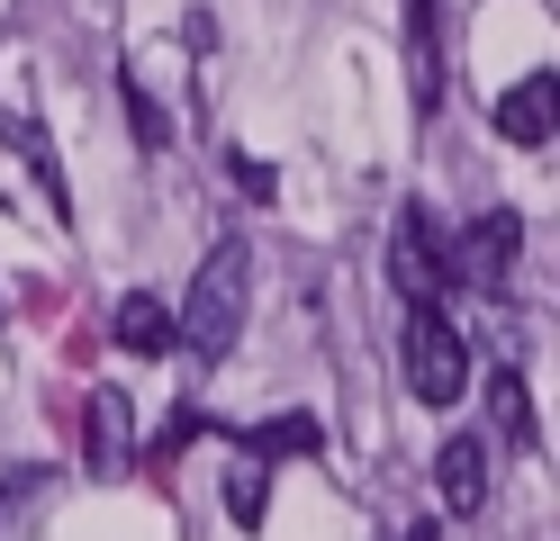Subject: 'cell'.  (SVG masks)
<instances>
[{
    "label": "cell",
    "mask_w": 560,
    "mask_h": 541,
    "mask_svg": "<svg viewBox=\"0 0 560 541\" xmlns=\"http://www.w3.org/2000/svg\"><path fill=\"white\" fill-rule=\"evenodd\" d=\"M244 307H254V244L226 235L199 252V280H190V307L172 316V334H182L199 361H226L235 334H244Z\"/></svg>",
    "instance_id": "6da1fadb"
},
{
    "label": "cell",
    "mask_w": 560,
    "mask_h": 541,
    "mask_svg": "<svg viewBox=\"0 0 560 541\" xmlns=\"http://www.w3.org/2000/svg\"><path fill=\"white\" fill-rule=\"evenodd\" d=\"M407 388H416V407H452V397L470 388V343H462V325H452L443 307H407Z\"/></svg>",
    "instance_id": "7a4b0ae2"
},
{
    "label": "cell",
    "mask_w": 560,
    "mask_h": 541,
    "mask_svg": "<svg viewBox=\"0 0 560 541\" xmlns=\"http://www.w3.org/2000/svg\"><path fill=\"white\" fill-rule=\"evenodd\" d=\"M389 289L407 307H443L452 298V244L434 226V208H398V226H389Z\"/></svg>",
    "instance_id": "3957f363"
},
{
    "label": "cell",
    "mask_w": 560,
    "mask_h": 541,
    "mask_svg": "<svg viewBox=\"0 0 560 541\" xmlns=\"http://www.w3.org/2000/svg\"><path fill=\"white\" fill-rule=\"evenodd\" d=\"M498 136L506 144H551V127H560V72H524L515 91H498Z\"/></svg>",
    "instance_id": "277c9868"
},
{
    "label": "cell",
    "mask_w": 560,
    "mask_h": 541,
    "mask_svg": "<svg viewBox=\"0 0 560 541\" xmlns=\"http://www.w3.org/2000/svg\"><path fill=\"white\" fill-rule=\"evenodd\" d=\"M82 424H91V443H82V460H91V479H118V469L136 460V424H127V397H118V388H91V407H82Z\"/></svg>",
    "instance_id": "5b68a950"
},
{
    "label": "cell",
    "mask_w": 560,
    "mask_h": 541,
    "mask_svg": "<svg viewBox=\"0 0 560 541\" xmlns=\"http://www.w3.org/2000/svg\"><path fill=\"white\" fill-rule=\"evenodd\" d=\"M434 487H443V515H479L488 505V443L479 433H452L434 451Z\"/></svg>",
    "instance_id": "8992f818"
},
{
    "label": "cell",
    "mask_w": 560,
    "mask_h": 541,
    "mask_svg": "<svg viewBox=\"0 0 560 541\" xmlns=\"http://www.w3.org/2000/svg\"><path fill=\"white\" fill-rule=\"evenodd\" d=\"M515 252H524V226H515V208H488V216H470V235H462V262H470L488 289H506Z\"/></svg>",
    "instance_id": "52a82bcc"
},
{
    "label": "cell",
    "mask_w": 560,
    "mask_h": 541,
    "mask_svg": "<svg viewBox=\"0 0 560 541\" xmlns=\"http://www.w3.org/2000/svg\"><path fill=\"white\" fill-rule=\"evenodd\" d=\"M488 415H498L506 451H542V433H534V397H524V371H515V361H498V371H488Z\"/></svg>",
    "instance_id": "ba28073f"
},
{
    "label": "cell",
    "mask_w": 560,
    "mask_h": 541,
    "mask_svg": "<svg viewBox=\"0 0 560 541\" xmlns=\"http://www.w3.org/2000/svg\"><path fill=\"white\" fill-rule=\"evenodd\" d=\"M118 343H127L136 361H163L172 343H182V334H172V307L145 298V289H127V298H118Z\"/></svg>",
    "instance_id": "9c48e42d"
},
{
    "label": "cell",
    "mask_w": 560,
    "mask_h": 541,
    "mask_svg": "<svg viewBox=\"0 0 560 541\" xmlns=\"http://www.w3.org/2000/svg\"><path fill=\"white\" fill-rule=\"evenodd\" d=\"M307 451H326V424L317 415H271L244 433V460H307Z\"/></svg>",
    "instance_id": "30bf717a"
},
{
    "label": "cell",
    "mask_w": 560,
    "mask_h": 541,
    "mask_svg": "<svg viewBox=\"0 0 560 541\" xmlns=\"http://www.w3.org/2000/svg\"><path fill=\"white\" fill-rule=\"evenodd\" d=\"M226 515H235L244 532H262V515H271V479H262V460H235V469H226Z\"/></svg>",
    "instance_id": "8fae6325"
},
{
    "label": "cell",
    "mask_w": 560,
    "mask_h": 541,
    "mask_svg": "<svg viewBox=\"0 0 560 541\" xmlns=\"http://www.w3.org/2000/svg\"><path fill=\"white\" fill-rule=\"evenodd\" d=\"M127 118H136V136H145L154 154H163V136H172V127H163V108H154L145 91H136V72H127Z\"/></svg>",
    "instance_id": "7c38bea8"
},
{
    "label": "cell",
    "mask_w": 560,
    "mask_h": 541,
    "mask_svg": "<svg viewBox=\"0 0 560 541\" xmlns=\"http://www.w3.org/2000/svg\"><path fill=\"white\" fill-rule=\"evenodd\" d=\"M235 180H244V199H271V190H280V180H271V163H254V154L235 163Z\"/></svg>",
    "instance_id": "4fadbf2b"
}]
</instances>
